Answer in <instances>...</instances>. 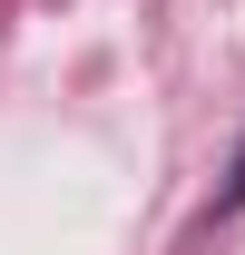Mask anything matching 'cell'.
Listing matches in <instances>:
<instances>
[{
  "label": "cell",
  "instance_id": "1",
  "mask_svg": "<svg viewBox=\"0 0 245 255\" xmlns=\"http://www.w3.org/2000/svg\"><path fill=\"white\" fill-rule=\"evenodd\" d=\"M216 206H226V216L245 206V147H236V167H226V187H216Z\"/></svg>",
  "mask_w": 245,
  "mask_h": 255
}]
</instances>
